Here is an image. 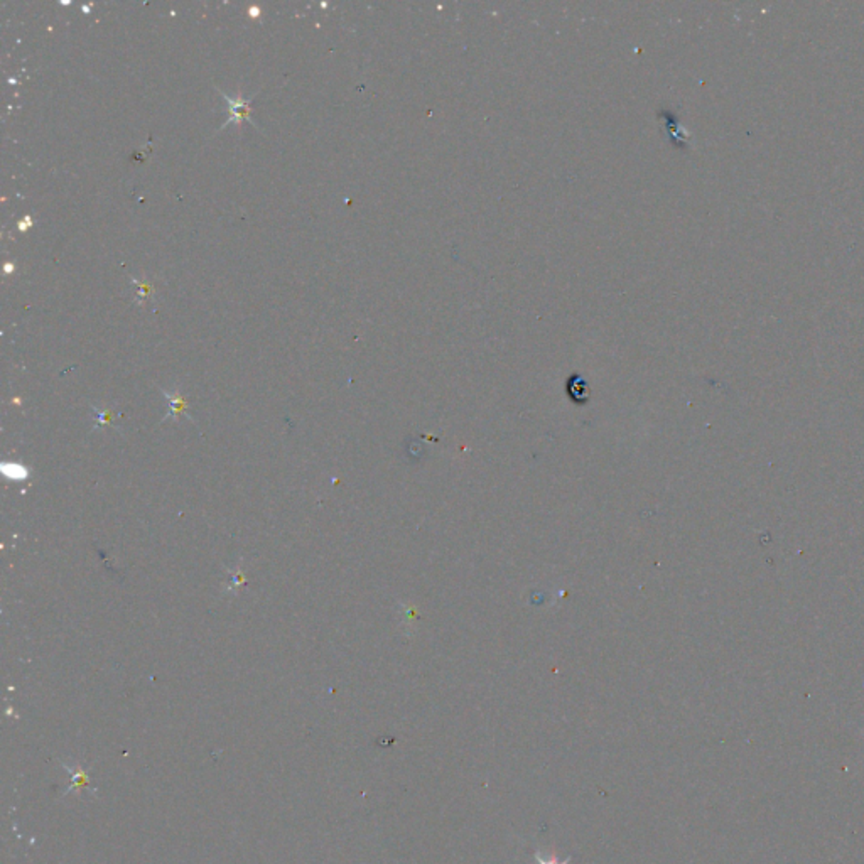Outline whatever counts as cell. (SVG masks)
Listing matches in <instances>:
<instances>
[{"instance_id":"5b68a950","label":"cell","mask_w":864,"mask_h":864,"mask_svg":"<svg viewBox=\"0 0 864 864\" xmlns=\"http://www.w3.org/2000/svg\"><path fill=\"white\" fill-rule=\"evenodd\" d=\"M26 475H28V471H26L22 466H19V464H14V468L10 470V476L15 479H22Z\"/></svg>"},{"instance_id":"3957f363","label":"cell","mask_w":864,"mask_h":864,"mask_svg":"<svg viewBox=\"0 0 864 864\" xmlns=\"http://www.w3.org/2000/svg\"><path fill=\"white\" fill-rule=\"evenodd\" d=\"M535 859H537V863H539V864H569L571 863V856H569V858L564 859V861H560L558 854L544 856L542 852H535Z\"/></svg>"},{"instance_id":"7a4b0ae2","label":"cell","mask_w":864,"mask_h":864,"mask_svg":"<svg viewBox=\"0 0 864 864\" xmlns=\"http://www.w3.org/2000/svg\"><path fill=\"white\" fill-rule=\"evenodd\" d=\"M164 395H166L169 404H171V407H169V412H167L166 419L167 417H178L181 412L187 419H191L190 414L184 412V410H186V402H184V398L181 397V395H179V392H174V394H169V392L164 390Z\"/></svg>"},{"instance_id":"6da1fadb","label":"cell","mask_w":864,"mask_h":864,"mask_svg":"<svg viewBox=\"0 0 864 864\" xmlns=\"http://www.w3.org/2000/svg\"><path fill=\"white\" fill-rule=\"evenodd\" d=\"M218 91H220L221 97H223V100H225L226 113H228V117H226L225 124L220 127V130L226 129V127H228V125H240L243 120L250 122L253 127H257L255 122H252V118H250V113H252L250 103H252V100L255 98V97H248V98L230 97L228 93L221 91L220 88H218Z\"/></svg>"},{"instance_id":"277c9868","label":"cell","mask_w":864,"mask_h":864,"mask_svg":"<svg viewBox=\"0 0 864 864\" xmlns=\"http://www.w3.org/2000/svg\"><path fill=\"white\" fill-rule=\"evenodd\" d=\"M134 286L139 289V295H137L139 299H145L149 294L152 293V286L149 282H139V280H134Z\"/></svg>"}]
</instances>
